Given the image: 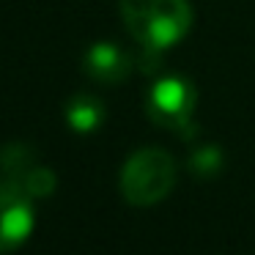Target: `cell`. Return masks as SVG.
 <instances>
[{
  "instance_id": "obj_1",
  "label": "cell",
  "mask_w": 255,
  "mask_h": 255,
  "mask_svg": "<svg viewBox=\"0 0 255 255\" xmlns=\"http://www.w3.org/2000/svg\"><path fill=\"white\" fill-rule=\"evenodd\" d=\"M121 19L143 50H167L192 28L189 0H118Z\"/></svg>"
},
{
  "instance_id": "obj_2",
  "label": "cell",
  "mask_w": 255,
  "mask_h": 255,
  "mask_svg": "<svg viewBox=\"0 0 255 255\" xmlns=\"http://www.w3.org/2000/svg\"><path fill=\"white\" fill-rule=\"evenodd\" d=\"M176 159L162 148H140L124 162L118 187L129 206H156L176 187Z\"/></svg>"
},
{
  "instance_id": "obj_3",
  "label": "cell",
  "mask_w": 255,
  "mask_h": 255,
  "mask_svg": "<svg viewBox=\"0 0 255 255\" xmlns=\"http://www.w3.org/2000/svg\"><path fill=\"white\" fill-rule=\"evenodd\" d=\"M198 107V91L187 77H176V74H165L159 77L148 91V110L151 121L159 124L173 132H189L192 129V116Z\"/></svg>"
},
{
  "instance_id": "obj_4",
  "label": "cell",
  "mask_w": 255,
  "mask_h": 255,
  "mask_svg": "<svg viewBox=\"0 0 255 255\" xmlns=\"http://www.w3.org/2000/svg\"><path fill=\"white\" fill-rule=\"evenodd\" d=\"M33 198L19 184L0 178V253L22 247L33 233Z\"/></svg>"
},
{
  "instance_id": "obj_5",
  "label": "cell",
  "mask_w": 255,
  "mask_h": 255,
  "mask_svg": "<svg viewBox=\"0 0 255 255\" xmlns=\"http://www.w3.org/2000/svg\"><path fill=\"white\" fill-rule=\"evenodd\" d=\"M83 66L88 72V77L99 80V83H121L132 74L134 69V55L127 52L121 44H113V41H96L88 47L83 58Z\"/></svg>"
},
{
  "instance_id": "obj_6",
  "label": "cell",
  "mask_w": 255,
  "mask_h": 255,
  "mask_svg": "<svg viewBox=\"0 0 255 255\" xmlns=\"http://www.w3.org/2000/svg\"><path fill=\"white\" fill-rule=\"evenodd\" d=\"M105 121V105L94 94H74L66 102V124L77 134H91Z\"/></svg>"
},
{
  "instance_id": "obj_7",
  "label": "cell",
  "mask_w": 255,
  "mask_h": 255,
  "mask_svg": "<svg viewBox=\"0 0 255 255\" xmlns=\"http://www.w3.org/2000/svg\"><path fill=\"white\" fill-rule=\"evenodd\" d=\"M36 165H39V162H36L33 148H28V145H22V143H11L0 151V173H3L6 181L22 184V178L28 176Z\"/></svg>"
},
{
  "instance_id": "obj_8",
  "label": "cell",
  "mask_w": 255,
  "mask_h": 255,
  "mask_svg": "<svg viewBox=\"0 0 255 255\" xmlns=\"http://www.w3.org/2000/svg\"><path fill=\"white\" fill-rule=\"evenodd\" d=\"M222 165H225V154H222L217 145H203V148H198L189 156V170L198 178L217 176V173L222 170Z\"/></svg>"
},
{
  "instance_id": "obj_9",
  "label": "cell",
  "mask_w": 255,
  "mask_h": 255,
  "mask_svg": "<svg viewBox=\"0 0 255 255\" xmlns=\"http://www.w3.org/2000/svg\"><path fill=\"white\" fill-rule=\"evenodd\" d=\"M55 184H58V178H55V173H52L50 167L36 165L33 170L22 178V184H19V187H22L30 198H47V195L55 192Z\"/></svg>"
}]
</instances>
